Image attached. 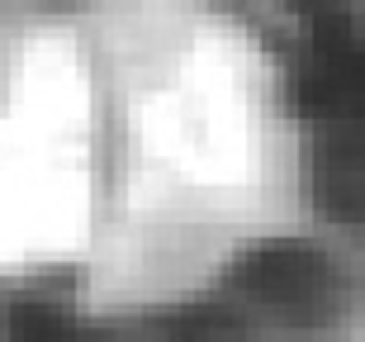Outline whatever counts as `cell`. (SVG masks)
<instances>
[{
    "label": "cell",
    "mask_w": 365,
    "mask_h": 342,
    "mask_svg": "<svg viewBox=\"0 0 365 342\" xmlns=\"http://www.w3.org/2000/svg\"><path fill=\"white\" fill-rule=\"evenodd\" d=\"M232 314L242 318L252 338L257 333H327L337 328L351 290L346 276L323 247L304 238H271L257 243L228 281L214 290Z\"/></svg>",
    "instance_id": "6da1fadb"
},
{
    "label": "cell",
    "mask_w": 365,
    "mask_h": 342,
    "mask_svg": "<svg viewBox=\"0 0 365 342\" xmlns=\"http://www.w3.org/2000/svg\"><path fill=\"white\" fill-rule=\"evenodd\" d=\"M14 342H100V328L62 295H29L10 309Z\"/></svg>",
    "instance_id": "7a4b0ae2"
}]
</instances>
